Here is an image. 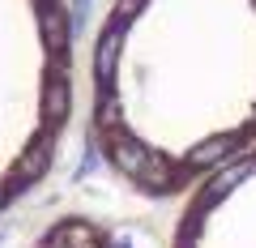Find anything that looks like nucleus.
<instances>
[{
    "instance_id": "nucleus-1",
    "label": "nucleus",
    "mask_w": 256,
    "mask_h": 248,
    "mask_svg": "<svg viewBox=\"0 0 256 248\" xmlns=\"http://www.w3.org/2000/svg\"><path fill=\"white\" fill-rule=\"evenodd\" d=\"M90 141L150 201L252 150L256 0H111L90 43Z\"/></svg>"
},
{
    "instance_id": "nucleus-2",
    "label": "nucleus",
    "mask_w": 256,
    "mask_h": 248,
    "mask_svg": "<svg viewBox=\"0 0 256 248\" xmlns=\"http://www.w3.org/2000/svg\"><path fill=\"white\" fill-rule=\"evenodd\" d=\"M73 99L68 0H0V214L52 171Z\"/></svg>"
},
{
    "instance_id": "nucleus-3",
    "label": "nucleus",
    "mask_w": 256,
    "mask_h": 248,
    "mask_svg": "<svg viewBox=\"0 0 256 248\" xmlns=\"http://www.w3.org/2000/svg\"><path fill=\"white\" fill-rule=\"evenodd\" d=\"M171 248H256V146L180 197Z\"/></svg>"
}]
</instances>
